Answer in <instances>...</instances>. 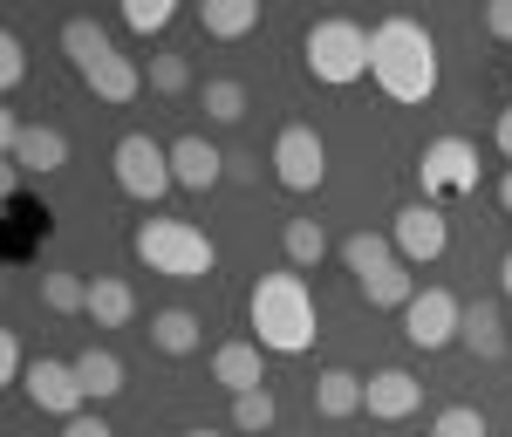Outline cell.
Listing matches in <instances>:
<instances>
[{
    "label": "cell",
    "instance_id": "obj_31",
    "mask_svg": "<svg viewBox=\"0 0 512 437\" xmlns=\"http://www.w3.org/2000/svg\"><path fill=\"white\" fill-rule=\"evenodd\" d=\"M0 383H28V369H21V342H14V335H0Z\"/></svg>",
    "mask_w": 512,
    "mask_h": 437
},
{
    "label": "cell",
    "instance_id": "obj_11",
    "mask_svg": "<svg viewBox=\"0 0 512 437\" xmlns=\"http://www.w3.org/2000/svg\"><path fill=\"white\" fill-rule=\"evenodd\" d=\"M390 239H396V253L403 260H437L444 246H451V219H444V205H403L396 212V226H390Z\"/></svg>",
    "mask_w": 512,
    "mask_h": 437
},
{
    "label": "cell",
    "instance_id": "obj_9",
    "mask_svg": "<svg viewBox=\"0 0 512 437\" xmlns=\"http://www.w3.org/2000/svg\"><path fill=\"white\" fill-rule=\"evenodd\" d=\"M274 178L287 185V192H315L321 178H328V144L315 137V123H287L274 137Z\"/></svg>",
    "mask_w": 512,
    "mask_h": 437
},
{
    "label": "cell",
    "instance_id": "obj_21",
    "mask_svg": "<svg viewBox=\"0 0 512 437\" xmlns=\"http://www.w3.org/2000/svg\"><path fill=\"white\" fill-rule=\"evenodd\" d=\"M76 376H82V390H89V403H110L123 390L117 349H82V356H76Z\"/></svg>",
    "mask_w": 512,
    "mask_h": 437
},
{
    "label": "cell",
    "instance_id": "obj_5",
    "mask_svg": "<svg viewBox=\"0 0 512 437\" xmlns=\"http://www.w3.org/2000/svg\"><path fill=\"white\" fill-rule=\"evenodd\" d=\"M301 55H308V76H315V82L349 89V82L369 76V28H355V21H342V14H328V21L308 28Z\"/></svg>",
    "mask_w": 512,
    "mask_h": 437
},
{
    "label": "cell",
    "instance_id": "obj_32",
    "mask_svg": "<svg viewBox=\"0 0 512 437\" xmlns=\"http://www.w3.org/2000/svg\"><path fill=\"white\" fill-rule=\"evenodd\" d=\"M485 35L512 41V0H492V7H485Z\"/></svg>",
    "mask_w": 512,
    "mask_h": 437
},
{
    "label": "cell",
    "instance_id": "obj_23",
    "mask_svg": "<svg viewBox=\"0 0 512 437\" xmlns=\"http://www.w3.org/2000/svg\"><path fill=\"white\" fill-rule=\"evenodd\" d=\"M280 246H287V267L301 274V267H315L321 253H328V233H321L315 219H287L280 226Z\"/></svg>",
    "mask_w": 512,
    "mask_h": 437
},
{
    "label": "cell",
    "instance_id": "obj_28",
    "mask_svg": "<svg viewBox=\"0 0 512 437\" xmlns=\"http://www.w3.org/2000/svg\"><path fill=\"white\" fill-rule=\"evenodd\" d=\"M431 437H485V410H472V403H451V410L431 424Z\"/></svg>",
    "mask_w": 512,
    "mask_h": 437
},
{
    "label": "cell",
    "instance_id": "obj_12",
    "mask_svg": "<svg viewBox=\"0 0 512 437\" xmlns=\"http://www.w3.org/2000/svg\"><path fill=\"white\" fill-rule=\"evenodd\" d=\"M417 403H424V383H417L410 369H376V376H369V390H362V410H369V417H383V424L417 417Z\"/></svg>",
    "mask_w": 512,
    "mask_h": 437
},
{
    "label": "cell",
    "instance_id": "obj_27",
    "mask_svg": "<svg viewBox=\"0 0 512 437\" xmlns=\"http://www.w3.org/2000/svg\"><path fill=\"white\" fill-rule=\"evenodd\" d=\"M178 21V0H123V28L130 35H158Z\"/></svg>",
    "mask_w": 512,
    "mask_h": 437
},
{
    "label": "cell",
    "instance_id": "obj_7",
    "mask_svg": "<svg viewBox=\"0 0 512 437\" xmlns=\"http://www.w3.org/2000/svg\"><path fill=\"white\" fill-rule=\"evenodd\" d=\"M110 164H117V185H123V192H130L137 205H158L164 192L178 185V178H171V151H164V144H151L144 130H130V137L117 144V158H110Z\"/></svg>",
    "mask_w": 512,
    "mask_h": 437
},
{
    "label": "cell",
    "instance_id": "obj_29",
    "mask_svg": "<svg viewBox=\"0 0 512 437\" xmlns=\"http://www.w3.org/2000/svg\"><path fill=\"white\" fill-rule=\"evenodd\" d=\"M185 82H192V62L185 55H151V89L158 96H178Z\"/></svg>",
    "mask_w": 512,
    "mask_h": 437
},
{
    "label": "cell",
    "instance_id": "obj_6",
    "mask_svg": "<svg viewBox=\"0 0 512 437\" xmlns=\"http://www.w3.org/2000/svg\"><path fill=\"white\" fill-rule=\"evenodd\" d=\"M417 185H424V205H458L478 192V151L465 137H437L424 144V158H417Z\"/></svg>",
    "mask_w": 512,
    "mask_h": 437
},
{
    "label": "cell",
    "instance_id": "obj_19",
    "mask_svg": "<svg viewBox=\"0 0 512 437\" xmlns=\"http://www.w3.org/2000/svg\"><path fill=\"white\" fill-rule=\"evenodd\" d=\"M362 390H369V383H362L355 369H321L315 376V410L321 417H355V410H362Z\"/></svg>",
    "mask_w": 512,
    "mask_h": 437
},
{
    "label": "cell",
    "instance_id": "obj_36",
    "mask_svg": "<svg viewBox=\"0 0 512 437\" xmlns=\"http://www.w3.org/2000/svg\"><path fill=\"white\" fill-rule=\"evenodd\" d=\"M499 205H506V212H512V171H506V178H499Z\"/></svg>",
    "mask_w": 512,
    "mask_h": 437
},
{
    "label": "cell",
    "instance_id": "obj_4",
    "mask_svg": "<svg viewBox=\"0 0 512 437\" xmlns=\"http://www.w3.org/2000/svg\"><path fill=\"white\" fill-rule=\"evenodd\" d=\"M130 246H137V260L164 280H205L219 267V246L198 233L192 219H144V226L130 233Z\"/></svg>",
    "mask_w": 512,
    "mask_h": 437
},
{
    "label": "cell",
    "instance_id": "obj_15",
    "mask_svg": "<svg viewBox=\"0 0 512 437\" xmlns=\"http://www.w3.org/2000/svg\"><path fill=\"white\" fill-rule=\"evenodd\" d=\"M7 164H21V171H41V178H48V171H62V164H69V137H62L55 123H28V130H21V144L7 151Z\"/></svg>",
    "mask_w": 512,
    "mask_h": 437
},
{
    "label": "cell",
    "instance_id": "obj_26",
    "mask_svg": "<svg viewBox=\"0 0 512 437\" xmlns=\"http://www.w3.org/2000/svg\"><path fill=\"white\" fill-rule=\"evenodd\" d=\"M274 417H280V403L274 390H246V397H233V431H274Z\"/></svg>",
    "mask_w": 512,
    "mask_h": 437
},
{
    "label": "cell",
    "instance_id": "obj_1",
    "mask_svg": "<svg viewBox=\"0 0 512 437\" xmlns=\"http://www.w3.org/2000/svg\"><path fill=\"white\" fill-rule=\"evenodd\" d=\"M369 76L390 103H431L437 96V41L424 21L390 14L369 28Z\"/></svg>",
    "mask_w": 512,
    "mask_h": 437
},
{
    "label": "cell",
    "instance_id": "obj_35",
    "mask_svg": "<svg viewBox=\"0 0 512 437\" xmlns=\"http://www.w3.org/2000/svg\"><path fill=\"white\" fill-rule=\"evenodd\" d=\"M492 137H499V151L512 158V110H499V130H492Z\"/></svg>",
    "mask_w": 512,
    "mask_h": 437
},
{
    "label": "cell",
    "instance_id": "obj_16",
    "mask_svg": "<svg viewBox=\"0 0 512 437\" xmlns=\"http://www.w3.org/2000/svg\"><path fill=\"white\" fill-rule=\"evenodd\" d=\"M198 28L212 41L253 35V28H260V0H205V7H198Z\"/></svg>",
    "mask_w": 512,
    "mask_h": 437
},
{
    "label": "cell",
    "instance_id": "obj_8",
    "mask_svg": "<svg viewBox=\"0 0 512 437\" xmlns=\"http://www.w3.org/2000/svg\"><path fill=\"white\" fill-rule=\"evenodd\" d=\"M403 335H410V349H451L458 335H465V301L458 294H444V287H424L410 308H403Z\"/></svg>",
    "mask_w": 512,
    "mask_h": 437
},
{
    "label": "cell",
    "instance_id": "obj_25",
    "mask_svg": "<svg viewBox=\"0 0 512 437\" xmlns=\"http://www.w3.org/2000/svg\"><path fill=\"white\" fill-rule=\"evenodd\" d=\"M205 117H212V123H239V117H246V82L212 76V82H205Z\"/></svg>",
    "mask_w": 512,
    "mask_h": 437
},
{
    "label": "cell",
    "instance_id": "obj_18",
    "mask_svg": "<svg viewBox=\"0 0 512 437\" xmlns=\"http://www.w3.org/2000/svg\"><path fill=\"white\" fill-rule=\"evenodd\" d=\"M151 342H158L164 356H192L198 342H205V321H198L192 308H158V315H151Z\"/></svg>",
    "mask_w": 512,
    "mask_h": 437
},
{
    "label": "cell",
    "instance_id": "obj_24",
    "mask_svg": "<svg viewBox=\"0 0 512 437\" xmlns=\"http://www.w3.org/2000/svg\"><path fill=\"white\" fill-rule=\"evenodd\" d=\"M41 301H48L55 315H89V280H76V274H41Z\"/></svg>",
    "mask_w": 512,
    "mask_h": 437
},
{
    "label": "cell",
    "instance_id": "obj_30",
    "mask_svg": "<svg viewBox=\"0 0 512 437\" xmlns=\"http://www.w3.org/2000/svg\"><path fill=\"white\" fill-rule=\"evenodd\" d=\"M21 76H28V48H21V35H0V82L14 89Z\"/></svg>",
    "mask_w": 512,
    "mask_h": 437
},
{
    "label": "cell",
    "instance_id": "obj_10",
    "mask_svg": "<svg viewBox=\"0 0 512 437\" xmlns=\"http://www.w3.org/2000/svg\"><path fill=\"white\" fill-rule=\"evenodd\" d=\"M28 403L35 410H48V417H82V403H89V390H82V376H76V362H55V356H41L35 369H28Z\"/></svg>",
    "mask_w": 512,
    "mask_h": 437
},
{
    "label": "cell",
    "instance_id": "obj_37",
    "mask_svg": "<svg viewBox=\"0 0 512 437\" xmlns=\"http://www.w3.org/2000/svg\"><path fill=\"white\" fill-rule=\"evenodd\" d=\"M499 287H506V294H512V253H506V260H499Z\"/></svg>",
    "mask_w": 512,
    "mask_h": 437
},
{
    "label": "cell",
    "instance_id": "obj_2",
    "mask_svg": "<svg viewBox=\"0 0 512 437\" xmlns=\"http://www.w3.org/2000/svg\"><path fill=\"white\" fill-rule=\"evenodd\" d=\"M246 321H253V342H260L267 356H301V349H315V294H308V280L294 274V267L253 280Z\"/></svg>",
    "mask_w": 512,
    "mask_h": 437
},
{
    "label": "cell",
    "instance_id": "obj_14",
    "mask_svg": "<svg viewBox=\"0 0 512 437\" xmlns=\"http://www.w3.org/2000/svg\"><path fill=\"white\" fill-rule=\"evenodd\" d=\"M171 178H178L185 192H212V185L226 178V151L205 144V137H178V144H171Z\"/></svg>",
    "mask_w": 512,
    "mask_h": 437
},
{
    "label": "cell",
    "instance_id": "obj_33",
    "mask_svg": "<svg viewBox=\"0 0 512 437\" xmlns=\"http://www.w3.org/2000/svg\"><path fill=\"white\" fill-rule=\"evenodd\" d=\"M62 437H117V431H110L103 417H89V410H82V417H69V424H62Z\"/></svg>",
    "mask_w": 512,
    "mask_h": 437
},
{
    "label": "cell",
    "instance_id": "obj_22",
    "mask_svg": "<svg viewBox=\"0 0 512 437\" xmlns=\"http://www.w3.org/2000/svg\"><path fill=\"white\" fill-rule=\"evenodd\" d=\"M342 260H349L355 280H369V274H383L390 260H403V253H396V239H383V233H349L342 239Z\"/></svg>",
    "mask_w": 512,
    "mask_h": 437
},
{
    "label": "cell",
    "instance_id": "obj_34",
    "mask_svg": "<svg viewBox=\"0 0 512 437\" xmlns=\"http://www.w3.org/2000/svg\"><path fill=\"white\" fill-rule=\"evenodd\" d=\"M21 130H28L21 117H0V151H14V144H21Z\"/></svg>",
    "mask_w": 512,
    "mask_h": 437
},
{
    "label": "cell",
    "instance_id": "obj_20",
    "mask_svg": "<svg viewBox=\"0 0 512 437\" xmlns=\"http://www.w3.org/2000/svg\"><path fill=\"white\" fill-rule=\"evenodd\" d=\"M137 315V294H130V280H89V321L96 328H123V321Z\"/></svg>",
    "mask_w": 512,
    "mask_h": 437
},
{
    "label": "cell",
    "instance_id": "obj_17",
    "mask_svg": "<svg viewBox=\"0 0 512 437\" xmlns=\"http://www.w3.org/2000/svg\"><path fill=\"white\" fill-rule=\"evenodd\" d=\"M458 342H465L478 362L499 356V349H506V315H499V301H472V308H465V335H458Z\"/></svg>",
    "mask_w": 512,
    "mask_h": 437
},
{
    "label": "cell",
    "instance_id": "obj_38",
    "mask_svg": "<svg viewBox=\"0 0 512 437\" xmlns=\"http://www.w3.org/2000/svg\"><path fill=\"white\" fill-rule=\"evenodd\" d=\"M178 437H219V431H205V424H198V431H178Z\"/></svg>",
    "mask_w": 512,
    "mask_h": 437
},
{
    "label": "cell",
    "instance_id": "obj_3",
    "mask_svg": "<svg viewBox=\"0 0 512 437\" xmlns=\"http://www.w3.org/2000/svg\"><path fill=\"white\" fill-rule=\"evenodd\" d=\"M62 55L76 62V76L89 82L103 103H130V96L144 89V69H137L117 41H110V28H103V21H89V14H76V21L62 28Z\"/></svg>",
    "mask_w": 512,
    "mask_h": 437
},
{
    "label": "cell",
    "instance_id": "obj_13",
    "mask_svg": "<svg viewBox=\"0 0 512 437\" xmlns=\"http://www.w3.org/2000/svg\"><path fill=\"white\" fill-rule=\"evenodd\" d=\"M212 383L233 390V397L267 390V349H260V342H219V349H212Z\"/></svg>",
    "mask_w": 512,
    "mask_h": 437
}]
</instances>
